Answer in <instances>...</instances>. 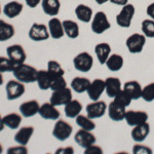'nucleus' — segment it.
<instances>
[{
	"instance_id": "f257e3e1",
	"label": "nucleus",
	"mask_w": 154,
	"mask_h": 154,
	"mask_svg": "<svg viewBox=\"0 0 154 154\" xmlns=\"http://www.w3.org/2000/svg\"><path fill=\"white\" fill-rule=\"evenodd\" d=\"M37 71L34 67L27 65V64H20L14 67L12 74L17 80L21 81L23 83H32L36 82Z\"/></svg>"
},
{
	"instance_id": "f03ea898",
	"label": "nucleus",
	"mask_w": 154,
	"mask_h": 154,
	"mask_svg": "<svg viewBox=\"0 0 154 154\" xmlns=\"http://www.w3.org/2000/svg\"><path fill=\"white\" fill-rule=\"evenodd\" d=\"M91 31L95 34L101 35V34L105 33L111 28V24L109 21L108 17L104 11H98L96 14H94L93 20L91 23Z\"/></svg>"
},
{
	"instance_id": "7ed1b4c3",
	"label": "nucleus",
	"mask_w": 154,
	"mask_h": 154,
	"mask_svg": "<svg viewBox=\"0 0 154 154\" xmlns=\"http://www.w3.org/2000/svg\"><path fill=\"white\" fill-rule=\"evenodd\" d=\"M135 14H136V8L134 6V4L131 3L125 4V5L122 6L121 11L116 16V23L121 28H125V29L130 28L134 17H135Z\"/></svg>"
},
{
	"instance_id": "20e7f679",
	"label": "nucleus",
	"mask_w": 154,
	"mask_h": 154,
	"mask_svg": "<svg viewBox=\"0 0 154 154\" xmlns=\"http://www.w3.org/2000/svg\"><path fill=\"white\" fill-rule=\"evenodd\" d=\"M146 44V36L142 33H134L128 37L125 45L131 54H140Z\"/></svg>"
},
{
	"instance_id": "39448f33",
	"label": "nucleus",
	"mask_w": 154,
	"mask_h": 154,
	"mask_svg": "<svg viewBox=\"0 0 154 154\" xmlns=\"http://www.w3.org/2000/svg\"><path fill=\"white\" fill-rule=\"evenodd\" d=\"M72 131H73V128H72L70 123H68L67 121L63 120V119H58L56 125L54 126L53 136L57 140L64 142V141L68 140L70 138L72 135Z\"/></svg>"
},
{
	"instance_id": "423d86ee",
	"label": "nucleus",
	"mask_w": 154,
	"mask_h": 154,
	"mask_svg": "<svg viewBox=\"0 0 154 154\" xmlns=\"http://www.w3.org/2000/svg\"><path fill=\"white\" fill-rule=\"evenodd\" d=\"M73 66L77 71L79 72H89L94 66V58L86 51L78 54L73 59Z\"/></svg>"
},
{
	"instance_id": "0eeeda50",
	"label": "nucleus",
	"mask_w": 154,
	"mask_h": 154,
	"mask_svg": "<svg viewBox=\"0 0 154 154\" xmlns=\"http://www.w3.org/2000/svg\"><path fill=\"white\" fill-rule=\"evenodd\" d=\"M29 38L33 41H44L51 37L48 31V27L44 24L34 23L29 30Z\"/></svg>"
},
{
	"instance_id": "6e6552de",
	"label": "nucleus",
	"mask_w": 154,
	"mask_h": 154,
	"mask_svg": "<svg viewBox=\"0 0 154 154\" xmlns=\"http://www.w3.org/2000/svg\"><path fill=\"white\" fill-rule=\"evenodd\" d=\"M108 106L104 101H93L85 107L86 115L91 119H98L105 115Z\"/></svg>"
},
{
	"instance_id": "1a4fd4ad",
	"label": "nucleus",
	"mask_w": 154,
	"mask_h": 154,
	"mask_svg": "<svg viewBox=\"0 0 154 154\" xmlns=\"http://www.w3.org/2000/svg\"><path fill=\"white\" fill-rule=\"evenodd\" d=\"M25 91H26V88H25L23 82H21L19 80H9L5 86L7 100L14 101L21 98L25 94Z\"/></svg>"
},
{
	"instance_id": "9d476101",
	"label": "nucleus",
	"mask_w": 154,
	"mask_h": 154,
	"mask_svg": "<svg viewBox=\"0 0 154 154\" xmlns=\"http://www.w3.org/2000/svg\"><path fill=\"white\" fill-rule=\"evenodd\" d=\"M148 113L146 111L142 110H126L125 120L126 121L128 125L136 126L139 125H142L148 121Z\"/></svg>"
},
{
	"instance_id": "9b49d317",
	"label": "nucleus",
	"mask_w": 154,
	"mask_h": 154,
	"mask_svg": "<svg viewBox=\"0 0 154 154\" xmlns=\"http://www.w3.org/2000/svg\"><path fill=\"white\" fill-rule=\"evenodd\" d=\"M6 54L14 65H20V64L25 63L27 59L26 51L23 48V46L20 44H12L6 48Z\"/></svg>"
},
{
	"instance_id": "f8f14e48",
	"label": "nucleus",
	"mask_w": 154,
	"mask_h": 154,
	"mask_svg": "<svg viewBox=\"0 0 154 154\" xmlns=\"http://www.w3.org/2000/svg\"><path fill=\"white\" fill-rule=\"evenodd\" d=\"M72 100V91L71 88H65L60 91H53L51 97V102L54 106H65Z\"/></svg>"
},
{
	"instance_id": "ddd939ff",
	"label": "nucleus",
	"mask_w": 154,
	"mask_h": 154,
	"mask_svg": "<svg viewBox=\"0 0 154 154\" xmlns=\"http://www.w3.org/2000/svg\"><path fill=\"white\" fill-rule=\"evenodd\" d=\"M74 140L75 142L78 144L80 147L82 148H88L93 144H96V136L91 133V131H86V130H79L74 136Z\"/></svg>"
},
{
	"instance_id": "4468645a",
	"label": "nucleus",
	"mask_w": 154,
	"mask_h": 154,
	"mask_svg": "<svg viewBox=\"0 0 154 154\" xmlns=\"http://www.w3.org/2000/svg\"><path fill=\"white\" fill-rule=\"evenodd\" d=\"M105 91V80L101 78H97L91 82V85L88 89V98L91 101H98Z\"/></svg>"
},
{
	"instance_id": "2eb2a0df",
	"label": "nucleus",
	"mask_w": 154,
	"mask_h": 154,
	"mask_svg": "<svg viewBox=\"0 0 154 154\" xmlns=\"http://www.w3.org/2000/svg\"><path fill=\"white\" fill-rule=\"evenodd\" d=\"M38 114L46 120H58L61 117V113L57 109V106L53 105L51 102L49 103H43L42 105H40Z\"/></svg>"
},
{
	"instance_id": "dca6fc26",
	"label": "nucleus",
	"mask_w": 154,
	"mask_h": 154,
	"mask_svg": "<svg viewBox=\"0 0 154 154\" xmlns=\"http://www.w3.org/2000/svg\"><path fill=\"white\" fill-rule=\"evenodd\" d=\"M108 115L109 118L113 121H122L125 120V112H126V107L120 105V104L116 103L115 101H112L108 105Z\"/></svg>"
},
{
	"instance_id": "f3484780",
	"label": "nucleus",
	"mask_w": 154,
	"mask_h": 154,
	"mask_svg": "<svg viewBox=\"0 0 154 154\" xmlns=\"http://www.w3.org/2000/svg\"><path fill=\"white\" fill-rule=\"evenodd\" d=\"M39 108H40V105H39L38 102L36 100H30L21 104L19 110L23 117L29 118V117H33L36 114H38Z\"/></svg>"
},
{
	"instance_id": "a211bd4d",
	"label": "nucleus",
	"mask_w": 154,
	"mask_h": 154,
	"mask_svg": "<svg viewBox=\"0 0 154 154\" xmlns=\"http://www.w3.org/2000/svg\"><path fill=\"white\" fill-rule=\"evenodd\" d=\"M49 35L53 39H61L62 37L65 35V32H64V27H63V22L57 17H53L48 21V24Z\"/></svg>"
},
{
	"instance_id": "6ab92c4d",
	"label": "nucleus",
	"mask_w": 154,
	"mask_h": 154,
	"mask_svg": "<svg viewBox=\"0 0 154 154\" xmlns=\"http://www.w3.org/2000/svg\"><path fill=\"white\" fill-rule=\"evenodd\" d=\"M150 134V125L148 122L142 123V125H136L133 128L131 133V139L136 143H142L146 140V138Z\"/></svg>"
},
{
	"instance_id": "aec40b11",
	"label": "nucleus",
	"mask_w": 154,
	"mask_h": 154,
	"mask_svg": "<svg viewBox=\"0 0 154 154\" xmlns=\"http://www.w3.org/2000/svg\"><path fill=\"white\" fill-rule=\"evenodd\" d=\"M122 91L121 88V82L117 77H107L105 79V91L109 98H114L117 94Z\"/></svg>"
},
{
	"instance_id": "412c9836",
	"label": "nucleus",
	"mask_w": 154,
	"mask_h": 154,
	"mask_svg": "<svg viewBox=\"0 0 154 154\" xmlns=\"http://www.w3.org/2000/svg\"><path fill=\"white\" fill-rule=\"evenodd\" d=\"M123 91L131 98V100H138L142 98V89L141 84L136 80H130L123 84Z\"/></svg>"
},
{
	"instance_id": "4be33fe9",
	"label": "nucleus",
	"mask_w": 154,
	"mask_h": 154,
	"mask_svg": "<svg viewBox=\"0 0 154 154\" xmlns=\"http://www.w3.org/2000/svg\"><path fill=\"white\" fill-rule=\"evenodd\" d=\"M34 133V128L33 126H23L22 128H20L18 133L14 135V142L18 143L19 145L26 146L28 145L30 139L33 136Z\"/></svg>"
},
{
	"instance_id": "5701e85b",
	"label": "nucleus",
	"mask_w": 154,
	"mask_h": 154,
	"mask_svg": "<svg viewBox=\"0 0 154 154\" xmlns=\"http://www.w3.org/2000/svg\"><path fill=\"white\" fill-rule=\"evenodd\" d=\"M95 54L97 56L99 63L101 65H105L106 61L111 54V46L107 42H101L95 46Z\"/></svg>"
},
{
	"instance_id": "b1692460",
	"label": "nucleus",
	"mask_w": 154,
	"mask_h": 154,
	"mask_svg": "<svg viewBox=\"0 0 154 154\" xmlns=\"http://www.w3.org/2000/svg\"><path fill=\"white\" fill-rule=\"evenodd\" d=\"M76 18L82 23H89L94 17L93 8L86 4H78L75 8Z\"/></svg>"
},
{
	"instance_id": "393cba45",
	"label": "nucleus",
	"mask_w": 154,
	"mask_h": 154,
	"mask_svg": "<svg viewBox=\"0 0 154 154\" xmlns=\"http://www.w3.org/2000/svg\"><path fill=\"white\" fill-rule=\"evenodd\" d=\"M91 81L86 77H74L71 81V88L77 94H83L85 91H88L89 85H91Z\"/></svg>"
},
{
	"instance_id": "a878e982",
	"label": "nucleus",
	"mask_w": 154,
	"mask_h": 154,
	"mask_svg": "<svg viewBox=\"0 0 154 154\" xmlns=\"http://www.w3.org/2000/svg\"><path fill=\"white\" fill-rule=\"evenodd\" d=\"M53 79V76L49 74L48 70H39L37 72L36 82L38 88L41 91H48V89L51 88V84Z\"/></svg>"
},
{
	"instance_id": "bb28decb",
	"label": "nucleus",
	"mask_w": 154,
	"mask_h": 154,
	"mask_svg": "<svg viewBox=\"0 0 154 154\" xmlns=\"http://www.w3.org/2000/svg\"><path fill=\"white\" fill-rule=\"evenodd\" d=\"M41 6L45 14L56 17L61 8V2L60 0H41Z\"/></svg>"
},
{
	"instance_id": "cd10ccee",
	"label": "nucleus",
	"mask_w": 154,
	"mask_h": 154,
	"mask_svg": "<svg viewBox=\"0 0 154 154\" xmlns=\"http://www.w3.org/2000/svg\"><path fill=\"white\" fill-rule=\"evenodd\" d=\"M22 11H23V4L18 1H11L3 7V14L9 19L17 18L21 14Z\"/></svg>"
},
{
	"instance_id": "c85d7f7f",
	"label": "nucleus",
	"mask_w": 154,
	"mask_h": 154,
	"mask_svg": "<svg viewBox=\"0 0 154 154\" xmlns=\"http://www.w3.org/2000/svg\"><path fill=\"white\" fill-rule=\"evenodd\" d=\"M65 115L68 118H76L82 111V104L78 100H72L65 105Z\"/></svg>"
},
{
	"instance_id": "c756f323",
	"label": "nucleus",
	"mask_w": 154,
	"mask_h": 154,
	"mask_svg": "<svg viewBox=\"0 0 154 154\" xmlns=\"http://www.w3.org/2000/svg\"><path fill=\"white\" fill-rule=\"evenodd\" d=\"M123 64H125V60H123L122 57L118 54H110V57L106 61L105 65L110 71L117 72L122 69Z\"/></svg>"
},
{
	"instance_id": "7c9ffc66",
	"label": "nucleus",
	"mask_w": 154,
	"mask_h": 154,
	"mask_svg": "<svg viewBox=\"0 0 154 154\" xmlns=\"http://www.w3.org/2000/svg\"><path fill=\"white\" fill-rule=\"evenodd\" d=\"M63 27L64 32L70 39H76L80 34V30H79V26L76 22L72 21V20H65L63 21Z\"/></svg>"
},
{
	"instance_id": "2f4dec72",
	"label": "nucleus",
	"mask_w": 154,
	"mask_h": 154,
	"mask_svg": "<svg viewBox=\"0 0 154 154\" xmlns=\"http://www.w3.org/2000/svg\"><path fill=\"white\" fill-rule=\"evenodd\" d=\"M14 27L12 25L6 23L3 20H0V42L9 40L14 36Z\"/></svg>"
},
{
	"instance_id": "473e14b6",
	"label": "nucleus",
	"mask_w": 154,
	"mask_h": 154,
	"mask_svg": "<svg viewBox=\"0 0 154 154\" xmlns=\"http://www.w3.org/2000/svg\"><path fill=\"white\" fill-rule=\"evenodd\" d=\"M22 122V115L18 113H9L3 117V123L11 130H17Z\"/></svg>"
},
{
	"instance_id": "72a5a7b5",
	"label": "nucleus",
	"mask_w": 154,
	"mask_h": 154,
	"mask_svg": "<svg viewBox=\"0 0 154 154\" xmlns=\"http://www.w3.org/2000/svg\"><path fill=\"white\" fill-rule=\"evenodd\" d=\"M76 125L79 126L82 130L86 131H94L96 128V123L94 122V119L89 118L88 115H82V114H79L78 116L75 118Z\"/></svg>"
},
{
	"instance_id": "f704fd0d",
	"label": "nucleus",
	"mask_w": 154,
	"mask_h": 154,
	"mask_svg": "<svg viewBox=\"0 0 154 154\" xmlns=\"http://www.w3.org/2000/svg\"><path fill=\"white\" fill-rule=\"evenodd\" d=\"M48 71L53 76V78L65 75V70L62 68L61 64L54 60H51L48 63Z\"/></svg>"
},
{
	"instance_id": "c9c22d12",
	"label": "nucleus",
	"mask_w": 154,
	"mask_h": 154,
	"mask_svg": "<svg viewBox=\"0 0 154 154\" xmlns=\"http://www.w3.org/2000/svg\"><path fill=\"white\" fill-rule=\"evenodd\" d=\"M142 33L148 38H154V21L152 19H146L141 25Z\"/></svg>"
},
{
	"instance_id": "e433bc0d",
	"label": "nucleus",
	"mask_w": 154,
	"mask_h": 154,
	"mask_svg": "<svg viewBox=\"0 0 154 154\" xmlns=\"http://www.w3.org/2000/svg\"><path fill=\"white\" fill-rule=\"evenodd\" d=\"M142 99L145 102H153L154 101V82L147 84L142 89Z\"/></svg>"
},
{
	"instance_id": "4c0bfd02",
	"label": "nucleus",
	"mask_w": 154,
	"mask_h": 154,
	"mask_svg": "<svg viewBox=\"0 0 154 154\" xmlns=\"http://www.w3.org/2000/svg\"><path fill=\"white\" fill-rule=\"evenodd\" d=\"M113 101H115L116 103H118V104H120V105H122V106H125V107H128V105H131V98L130 96L128 95V94L125 93V91H121L120 93L117 94L115 97L113 98Z\"/></svg>"
},
{
	"instance_id": "58836bf2",
	"label": "nucleus",
	"mask_w": 154,
	"mask_h": 154,
	"mask_svg": "<svg viewBox=\"0 0 154 154\" xmlns=\"http://www.w3.org/2000/svg\"><path fill=\"white\" fill-rule=\"evenodd\" d=\"M14 63L8 58L0 57V73H5V72H12L14 69Z\"/></svg>"
},
{
	"instance_id": "ea45409f",
	"label": "nucleus",
	"mask_w": 154,
	"mask_h": 154,
	"mask_svg": "<svg viewBox=\"0 0 154 154\" xmlns=\"http://www.w3.org/2000/svg\"><path fill=\"white\" fill-rule=\"evenodd\" d=\"M65 88H67V81L65 80L64 76L56 77V78H54L53 81H51V89L53 91H60V89H63Z\"/></svg>"
},
{
	"instance_id": "a19ab883",
	"label": "nucleus",
	"mask_w": 154,
	"mask_h": 154,
	"mask_svg": "<svg viewBox=\"0 0 154 154\" xmlns=\"http://www.w3.org/2000/svg\"><path fill=\"white\" fill-rule=\"evenodd\" d=\"M134 154H151L152 153V149L149 146L142 145L141 143H137L133 148Z\"/></svg>"
},
{
	"instance_id": "79ce46f5",
	"label": "nucleus",
	"mask_w": 154,
	"mask_h": 154,
	"mask_svg": "<svg viewBox=\"0 0 154 154\" xmlns=\"http://www.w3.org/2000/svg\"><path fill=\"white\" fill-rule=\"evenodd\" d=\"M7 153L8 154H27L28 153V149L26 148V146L20 145L17 147H11L7 149Z\"/></svg>"
},
{
	"instance_id": "37998d69",
	"label": "nucleus",
	"mask_w": 154,
	"mask_h": 154,
	"mask_svg": "<svg viewBox=\"0 0 154 154\" xmlns=\"http://www.w3.org/2000/svg\"><path fill=\"white\" fill-rule=\"evenodd\" d=\"M84 153L85 154H91V153H103V149L101 148V146H98L96 144H93L89 147L84 149Z\"/></svg>"
},
{
	"instance_id": "c03bdc74",
	"label": "nucleus",
	"mask_w": 154,
	"mask_h": 154,
	"mask_svg": "<svg viewBox=\"0 0 154 154\" xmlns=\"http://www.w3.org/2000/svg\"><path fill=\"white\" fill-rule=\"evenodd\" d=\"M146 14H148V17L150 19H152L154 21V2L150 3L146 8Z\"/></svg>"
},
{
	"instance_id": "a18cd8bd",
	"label": "nucleus",
	"mask_w": 154,
	"mask_h": 154,
	"mask_svg": "<svg viewBox=\"0 0 154 154\" xmlns=\"http://www.w3.org/2000/svg\"><path fill=\"white\" fill-rule=\"evenodd\" d=\"M26 4L30 8H35L36 6H38V4L41 2V0H25Z\"/></svg>"
},
{
	"instance_id": "49530a36",
	"label": "nucleus",
	"mask_w": 154,
	"mask_h": 154,
	"mask_svg": "<svg viewBox=\"0 0 154 154\" xmlns=\"http://www.w3.org/2000/svg\"><path fill=\"white\" fill-rule=\"evenodd\" d=\"M56 153H64V154H72L74 153V149L72 147H66V148H59L56 151Z\"/></svg>"
},
{
	"instance_id": "de8ad7c7",
	"label": "nucleus",
	"mask_w": 154,
	"mask_h": 154,
	"mask_svg": "<svg viewBox=\"0 0 154 154\" xmlns=\"http://www.w3.org/2000/svg\"><path fill=\"white\" fill-rule=\"evenodd\" d=\"M110 2L113 4H116V5L123 6V5H125V4L128 3V0H110Z\"/></svg>"
},
{
	"instance_id": "09e8293b",
	"label": "nucleus",
	"mask_w": 154,
	"mask_h": 154,
	"mask_svg": "<svg viewBox=\"0 0 154 154\" xmlns=\"http://www.w3.org/2000/svg\"><path fill=\"white\" fill-rule=\"evenodd\" d=\"M4 123H3V117L1 116V114H0V131H2L4 130Z\"/></svg>"
},
{
	"instance_id": "8fccbe9b",
	"label": "nucleus",
	"mask_w": 154,
	"mask_h": 154,
	"mask_svg": "<svg viewBox=\"0 0 154 154\" xmlns=\"http://www.w3.org/2000/svg\"><path fill=\"white\" fill-rule=\"evenodd\" d=\"M95 1H96L97 4H99V5H102V4H105V3H107V2H109L110 0H95Z\"/></svg>"
},
{
	"instance_id": "3c124183",
	"label": "nucleus",
	"mask_w": 154,
	"mask_h": 154,
	"mask_svg": "<svg viewBox=\"0 0 154 154\" xmlns=\"http://www.w3.org/2000/svg\"><path fill=\"white\" fill-rule=\"evenodd\" d=\"M3 76H2V73H0V85H2L3 84Z\"/></svg>"
},
{
	"instance_id": "603ef678",
	"label": "nucleus",
	"mask_w": 154,
	"mask_h": 154,
	"mask_svg": "<svg viewBox=\"0 0 154 154\" xmlns=\"http://www.w3.org/2000/svg\"><path fill=\"white\" fill-rule=\"evenodd\" d=\"M2 152H3V147H2V145L0 144V154H1Z\"/></svg>"
},
{
	"instance_id": "864d4df0",
	"label": "nucleus",
	"mask_w": 154,
	"mask_h": 154,
	"mask_svg": "<svg viewBox=\"0 0 154 154\" xmlns=\"http://www.w3.org/2000/svg\"><path fill=\"white\" fill-rule=\"evenodd\" d=\"M0 14H1V6H0Z\"/></svg>"
}]
</instances>
